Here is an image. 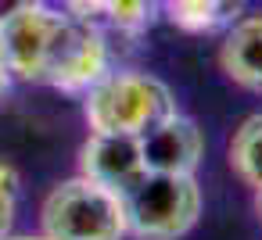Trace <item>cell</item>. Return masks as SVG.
<instances>
[{
    "label": "cell",
    "mask_w": 262,
    "mask_h": 240,
    "mask_svg": "<svg viewBox=\"0 0 262 240\" xmlns=\"http://www.w3.org/2000/svg\"><path fill=\"white\" fill-rule=\"evenodd\" d=\"M180 111L172 90L137 68H108L83 93V118L90 133H133L140 136L158 118Z\"/></svg>",
    "instance_id": "6da1fadb"
},
{
    "label": "cell",
    "mask_w": 262,
    "mask_h": 240,
    "mask_svg": "<svg viewBox=\"0 0 262 240\" xmlns=\"http://www.w3.org/2000/svg\"><path fill=\"white\" fill-rule=\"evenodd\" d=\"M119 197L133 240H180L201 215V186L180 172H140Z\"/></svg>",
    "instance_id": "7a4b0ae2"
},
{
    "label": "cell",
    "mask_w": 262,
    "mask_h": 240,
    "mask_svg": "<svg viewBox=\"0 0 262 240\" xmlns=\"http://www.w3.org/2000/svg\"><path fill=\"white\" fill-rule=\"evenodd\" d=\"M40 226L51 240H126L122 197L86 176L65 179L47 194Z\"/></svg>",
    "instance_id": "3957f363"
},
{
    "label": "cell",
    "mask_w": 262,
    "mask_h": 240,
    "mask_svg": "<svg viewBox=\"0 0 262 240\" xmlns=\"http://www.w3.org/2000/svg\"><path fill=\"white\" fill-rule=\"evenodd\" d=\"M108 68H112V51H108L104 29L94 26V22H79V18L69 15L65 33H61V40L54 47V58L47 65L43 86H54L61 93L83 97Z\"/></svg>",
    "instance_id": "277c9868"
},
{
    "label": "cell",
    "mask_w": 262,
    "mask_h": 240,
    "mask_svg": "<svg viewBox=\"0 0 262 240\" xmlns=\"http://www.w3.org/2000/svg\"><path fill=\"white\" fill-rule=\"evenodd\" d=\"M65 8H29L18 18H11L4 29H0V51H4V61L11 68L15 79L22 83H43L47 65L54 58V47L65 33Z\"/></svg>",
    "instance_id": "5b68a950"
},
{
    "label": "cell",
    "mask_w": 262,
    "mask_h": 240,
    "mask_svg": "<svg viewBox=\"0 0 262 240\" xmlns=\"http://www.w3.org/2000/svg\"><path fill=\"white\" fill-rule=\"evenodd\" d=\"M140 154H144L147 172L194 176V169L205 154V136L194 118H187L183 111H172L140 133Z\"/></svg>",
    "instance_id": "8992f818"
},
{
    "label": "cell",
    "mask_w": 262,
    "mask_h": 240,
    "mask_svg": "<svg viewBox=\"0 0 262 240\" xmlns=\"http://www.w3.org/2000/svg\"><path fill=\"white\" fill-rule=\"evenodd\" d=\"M144 169L140 136L133 133H90L79 151V176L122 194Z\"/></svg>",
    "instance_id": "52a82bcc"
},
{
    "label": "cell",
    "mask_w": 262,
    "mask_h": 240,
    "mask_svg": "<svg viewBox=\"0 0 262 240\" xmlns=\"http://www.w3.org/2000/svg\"><path fill=\"white\" fill-rule=\"evenodd\" d=\"M219 65L241 90L262 93V15H241L223 29Z\"/></svg>",
    "instance_id": "ba28073f"
},
{
    "label": "cell",
    "mask_w": 262,
    "mask_h": 240,
    "mask_svg": "<svg viewBox=\"0 0 262 240\" xmlns=\"http://www.w3.org/2000/svg\"><path fill=\"white\" fill-rule=\"evenodd\" d=\"M158 8L165 11V18L176 29L194 33V36H208V33L233 26L244 15L248 0H162Z\"/></svg>",
    "instance_id": "9c48e42d"
},
{
    "label": "cell",
    "mask_w": 262,
    "mask_h": 240,
    "mask_svg": "<svg viewBox=\"0 0 262 240\" xmlns=\"http://www.w3.org/2000/svg\"><path fill=\"white\" fill-rule=\"evenodd\" d=\"M230 165L237 172L241 183L248 186H262V111L244 118L230 140Z\"/></svg>",
    "instance_id": "30bf717a"
},
{
    "label": "cell",
    "mask_w": 262,
    "mask_h": 240,
    "mask_svg": "<svg viewBox=\"0 0 262 240\" xmlns=\"http://www.w3.org/2000/svg\"><path fill=\"white\" fill-rule=\"evenodd\" d=\"M155 11H158V0H108V4H104V18H101V29H112L119 36L137 40L155 22Z\"/></svg>",
    "instance_id": "8fae6325"
},
{
    "label": "cell",
    "mask_w": 262,
    "mask_h": 240,
    "mask_svg": "<svg viewBox=\"0 0 262 240\" xmlns=\"http://www.w3.org/2000/svg\"><path fill=\"white\" fill-rule=\"evenodd\" d=\"M18 186H22V179H18L15 165L0 161V236H8V233H11V226H15V211H18Z\"/></svg>",
    "instance_id": "7c38bea8"
},
{
    "label": "cell",
    "mask_w": 262,
    "mask_h": 240,
    "mask_svg": "<svg viewBox=\"0 0 262 240\" xmlns=\"http://www.w3.org/2000/svg\"><path fill=\"white\" fill-rule=\"evenodd\" d=\"M104 4H108V0H65V11H69L72 18H79V22H94V26H101V18H104Z\"/></svg>",
    "instance_id": "4fadbf2b"
},
{
    "label": "cell",
    "mask_w": 262,
    "mask_h": 240,
    "mask_svg": "<svg viewBox=\"0 0 262 240\" xmlns=\"http://www.w3.org/2000/svg\"><path fill=\"white\" fill-rule=\"evenodd\" d=\"M40 4H47V0H0V29H4L11 18H18L22 11L40 8Z\"/></svg>",
    "instance_id": "5bb4252c"
},
{
    "label": "cell",
    "mask_w": 262,
    "mask_h": 240,
    "mask_svg": "<svg viewBox=\"0 0 262 240\" xmlns=\"http://www.w3.org/2000/svg\"><path fill=\"white\" fill-rule=\"evenodd\" d=\"M11 86H15V76H11V68H8V61H4V51H0V101L11 93Z\"/></svg>",
    "instance_id": "9a60e30c"
},
{
    "label": "cell",
    "mask_w": 262,
    "mask_h": 240,
    "mask_svg": "<svg viewBox=\"0 0 262 240\" xmlns=\"http://www.w3.org/2000/svg\"><path fill=\"white\" fill-rule=\"evenodd\" d=\"M0 240H51V236H43V233H40V236H18V233H8V236H0Z\"/></svg>",
    "instance_id": "2e32d148"
},
{
    "label": "cell",
    "mask_w": 262,
    "mask_h": 240,
    "mask_svg": "<svg viewBox=\"0 0 262 240\" xmlns=\"http://www.w3.org/2000/svg\"><path fill=\"white\" fill-rule=\"evenodd\" d=\"M258 211H262V186H258Z\"/></svg>",
    "instance_id": "e0dca14e"
}]
</instances>
